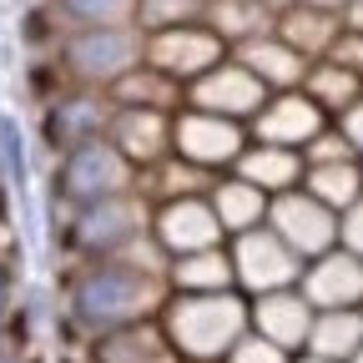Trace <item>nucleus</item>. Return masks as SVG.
Listing matches in <instances>:
<instances>
[{
    "instance_id": "nucleus-1",
    "label": "nucleus",
    "mask_w": 363,
    "mask_h": 363,
    "mask_svg": "<svg viewBox=\"0 0 363 363\" xmlns=\"http://www.w3.org/2000/svg\"><path fill=\"white\" fill-rule=\"evenodd\" d=\"M172 288H167V272L162 267H147L126 252L116 257H96L76 272L71 283V323L96 338L106 328H121V323H142V318H157L167 308Z\"/></svg>"
},
{
    "instance_id": "nucleus-2",
    "label": "nucleus",
    "mask_w": 363,
    "mask_h": 363,
    "mask_svg": "<svg viewBox=\"0 0 363 363\" xmlns=\"http://www.w3.org/2000/svg\"><path fill=\"white\" fill-rule=\"evenodd\" d=\"M157 318H162L167 338L177 343L182 363H212V358H227V348L247 333V298L238 288H227V293H172Z\"/></svg>"
},
{
    "instance_id": "nucleus-3",
    "label": "nucleus",
    "mask_w": 363,
    "mask_h": 363,
    "mask_svg": "<svg viewBox=\"0 0 363 363\" xmlns=\"http://www.w3.org/2000/svg\"><path fill=\"white\" fill-rule=\"evenodd\" d=\"M142 51H147V30L136 26H76L61 45V66L76 86L106 91L131 66H142Z\"/></svg>"
},
{
    "instance_id": "nucleus-4",
    "label": "nucleus",
    "mask_w": 363,
    "mask_h": 363,
    "mask_svg": "<svg viewBox=\"0 0 363 363\" xmlns=\"http://www.w3.org/2000/svg\"><path fill=\"white\" fill-rule=\"evenodd\" d=\"M152 227V202L142 192H121L106 202H86L71 207V227H66V242L76 257L96 262V257H116L126 252L136 238Z\"/></svg>"
},
{
    "instance_id": "nucleus-5",
    "label": "nucleus",
    "mask_w": 363,
    "mask_h": 363,
    "mask_svg": "<svg viewBox=\"0 0 363 363\" xmlns=\"http://www.w3.org/2000/svg\"><path fill=\"white\" fill-rule=\"evenodd\" d=\"M136 172L116 147L111 136H96V142H81L71 152H61V172H56V192L66 207H86V202H106L121 192H136Z\"/></svg>"
},
{
    "instance_id": "nucleus-6",
    "label": "nucleus",
    "mask_w": 363,
    "mask_h": 363,
    "mask_svg": "<svg viewBox=\"0 0 363 363\" xmlns=\"http://www.w3.org/2000/svg\"><path fill=\"white\" fill-rule=\"evenodd\" d=\"M247 142H252L247 126L233 121V116H212V111H197V106H182L172 116V157L192 162L207 177L233 172V162L247 152Z\"/></svg>"
},
{
    "instance_id": "nucleus-7",
    "label": "nucleus",
    "mask_w": 363,
    "mask_h": 363,
    "mask_svg": "<svg viewBox=\"0 0 363 363\" xmlns=\"http://www.w3.org/2000/svg\"><path fill=\"white\" fill-rule=\"evenodd\" d=\"M227 257H233V278L242 298L257 293H278V288H298L303 278V257L272 233V227H247V233L227 238Z\"/></svg>"
},
{
    "instance_id": "nucleus-8",
    "label": "nucleus",
    "mask_w": 363,
    "mask_h": 363,
    "mask_svg": "<svg viewBox=\"0 0 363 363\" xmlns=\"http://www.w3.org/2000/svg\"><path fill=\"white\" fill-rule=\"evenodd\" d=\"M227 40L217 30H207V21H192V26H167V30H147V51L142 61L167 71L172 81L192 86L197 76H207L217 61H227Z\"/></svg>"
},
{
    "instance_id": "nucleus-9",
    "label": "nucleus",
    "mask_w": 363,
    "mask_h": 363,
    "mask_svg": "<svg viewBox=\"0 0 363 363\" xmlns=\"http://www.w3.org/2000/svg\"><path fill=\"white\" fill-rule=\"evenodd\" d=\"M147 233L157 238V247L167 257H187V252H207V247L227 242V233H222V222H217L207 192L152 202V227H147Z\"/></svg>"
},
{
    "instance_id": "nucleus-10",
    "label": "nucleus",
    "mask_w": 363,
    "mask_h": 363,
    "mask_svg": "<svg viewBox=\"0 0 363 363\" xmlns=\"http://www.w3.org/2000/svg\"><path fill=\"white\" fill-rule=\"evenodd\" d=\"M267 227L278 233L303 262L308 257H323L328 247H338V212L323 207L313 192L293 187V192H278L267 202Z\"/></svg>"
},
{
    "instance_id": "nucleus-11",
    "label": "nucleus",
    "mask_w": 363,
    "mask_h": 363,
    "mask_svg": "<svg viewBox=\"0 0 363 363\" xmlns=\"http://www.w3.org/2000/svg\"><path fill=\"white\" fill-rule=\"evenodd\" d=\"M267 96H272V91H267V86H262L238 56L217 61L207 76H197V81L187 86V106L212 111V116H233V121H242V126L262 111Z\"/></svg>"
},
{
    "instance_id": "nucleus-12",
    "label": "nucleus",
    "mask_w": 363,
    "mask_h": 363,
    "mask_svg": "<svg viewBox=\"0 0 363 363\" xmlns=\"http://www.w3.org/2000/svg\"><path fill=\"white\" fill-rule=\"evenodd\" d=\"M328 121H333V116L318 106L308 91H272V96L262 101V111L247 121V136H252V142H272V147L303 152Z\"/></svg>"
},
{
    "instance_id": "nucleus-13",
    "label": "nucleus",
    "mask_w": 363,
    "mask_h": 363,
    "mask_svg": "<svg viewBox=\"0 0 363 363\" xmlns=\"http://www.w3.org/2000/svg\"><path fill=\"white\" fill-rule=\"evenodd\" d=\"M298 293L313 303V313L358 308L363 303V257L348 252V247H328L323 257H308L303 278H298Z\"/></svg>"
},
{
    "instance_id": "nucleus-14",
    "label": "nucleus",
    "mask_w": 363,
    "mask_h": 363,
    "mask_svg": "<svg viewBox=\"0 0 363 363\" xmlns=\"http://www.w3.org/2000/svg\"><path fill=\"white\" fill-rule=\"evenodd\" d=\"M111 111L116 106H111L106 91L76 86V91H66V96H56L51 111H45V142H51L56 152L96 142V136H106V126H111Z\"/></svg>"
},
{
    "instance_id": "nucleus-15",
    "label": "nucleus",
    "mask_w": 363,
    "mask_h": 363,
    "mask_svg": "<svg viewBox=\"0 0 363 363\" xmlns=\"http://www.w3.org/2000/svg\"><path fill=\"white\" fill-rule=\"evenodd\" d=\"M172 116H177V111L116 106L106 136H111V147H116L136 172H147V167H157L162 157H172Z\"/></svg>"
},
{
    "instance_id": "nucleus-16",
    "label": "nucleus",
    "mask_w": 363,
    "mask_h": 363,
    "mask_svg": "<svg viewBox=\"0 0 363 363\" xmlns=\"http://www.w3.org/2000/svg\"><path fill=\"white\" fill-rule=\"evenodd\" d=\"M247 328L262 333L267 343L288 348V353H303L308 328H313V303H308L298 288L257 293V298H247Z\"/></svg>"
},
{
    "instance_id": "nucleus-17",
    "label": "nucleus",
    "mask_w": 363,
    "mask_h": 363,
    "mask_svg": "<svg viewBox=\"0 0 363 363\" xmlns=\"http://www.w3.org/2000/svg\"><path fill=\"white\" fill-rule=\"evenodd\" d=\"M91 363H182V353L167 338L162 318H142L91 338Z\"/></svg>"
},
{
    "instance_id": "nucleus-18",
    "label": "nucleus",
    "mask_w": 363,
    "mask_h": 363,
    "mask_svg": "<svg viewBox=\"0 0 363 363\" xmlns=\"http://www.w3.org/2000/svg\"><path fill=\"white\" fill-rule=\"evenodd\" d=\"M272 35L288 40L303 61H323V56L333 51V40L343 35V16H333V11H323V6H308V0H298V6H288L278 21H272Z\"/></svg>"
},
{
    "instance_id": "nucleus-19",
    "label": "nucleus",
    "mask_w": 363,
    "mask_h": 363,
    "mask_svg": "<svg viewBox=\"0 0 363 363\" xmlns=\"http://www.w3.org/2000/svg\"><path fill=\"white\" fill-rule=\"evenodd\" d=\"M233 172H238L242 182H252L257 192L278 197V192H293V187H303V172H308V162H303V152H293V147L247 142V152L233 162Z\"/></svg>"
},
{
    "instance_id": "nucleus-20",
    "label": "nucleus",
    "mask_w": 363,
    "mask_h": 363,
    "mask_svg": "<svg viewBox=\"0 0 363 363\" xmlns=\"http://www.w3.org/2000/svg\"><path fill=\"white\" fill-rule=\"evenodd\" d=\"M233 56L267 86V91H298L303 86V76H308V66L313 61H303L288 40H278V35H257V40H242V45H233Z\"/></svg>"
},
{
    "instance_id": "nucleus-21",
    "label": "nucleus",
    "mask_w": 363,
    "mask_h": 363,
    "mask_svg": "<svg viewBox=\"0 0 363 363\" xmlns=\"http://www.w3.org/2000/svg\"><path fill=\"white\" fill-rule=\"evenodd\" d=\"M207 202H212V212H217V222H222V233L238 238V233H247V227H262V222H267V202H272V197L257 192L252 182H242L238 172H222V177H212Z\"/></svg>"
},
{
    "instance_id": "nucleus-22",
    "label": "nucleus",
    "mask_w": 363,
    "mask_h": 363,
    "mask_svg": "<svg viewBox=\"0 0 363 363\" xmlns=\"http://www.w3.org/2000/svg\"><path fill=\"white\" fill-rule=\"evenodd\" d=\"M106 96H111V106H142V111H182L187 106V86L182 81H172L167 71H157V66H131L121 81H111L106 86Z\"/></svg>"
},
{
    "instance_id": "nucleus-23",
    "label": "nucleus",
    "mask_w": 363,
    "mask_h": 363,
    "mask_svg": "<svg viewBox=\"0 0 363 363\" xmlns=\"http://www.w3.org/2000/svg\"><path fill=\"white\" fill-rule=\"evenodd\" d=\"M167 288L172 293H227V288H238L227 242L207 247V252H187V257H167Z\"/></svg>"
},
{
    "instance_id": "nucleus-24",
    "label": "nucleus",
    "mask_w": 363,
    "mask_h": 363,
    "mask_svg": "<svg viewBox=\"0 0 363 363\" xmlns=\"http://www.w3.org/2000/svg\"><path fill=\"white\" fill-rule=\"evenodd\" d=\"M363 343V318L358 308H328V313H313V328H308V343L303 353H318L328 363H348Z\"/></svg>"
},
{
    "instance_id": "nucleus-25",
    "label": "nucleus",
    "mask_w": 363,
    "mask_h": 363,
    "mask_svg": "<svg viewBox=\"0 0 363 363\" xmlns=\"http://www.w3.org/2000/svg\"><path fill=\"white\" fill-rule=\"evenodd\" d=\"M202 21H207V30H217L227 40V51H233V45H242V40L267 35L278 16H272L267 6H257V0H207Z\"/></svg>"
},
{
    "instance_id": "nucleus-26",
    "label": "nucleus",
    "mask_w": 363,
    "mask_h": 363,
    "mask_svg": "<svg viewBox=\"0 0 363 363\" xmlns=\"http://www.w3.org/2000/svg\"><path fill=\"white\" fill-rule=\"evenodd\" d=\"M298 91H308V96L338 121V116L363 96V76H353L348 66H338L333 56H323V61H313V66H308V76H303Z\"/></svg>"
},
{
    "instance_id": "nucleus-27",
    "label": "nucleus",
    "mask_w": 363,
    "mask_h": 363,
    "mask_svg": "<svg viewBox=\"0 0 363 363\" xmlns=\"http://www.w3.org/2000/svg\"><path fill=\"white\" fill-rule=\"evenodd\" d=\"M303 192H313L323 207L343 212L348 202L363 197V162L348 157V162H318V167H308L303 172Z\"/></svg>"
},
{
    "instance_id": "nucleus-28",
    "label": "nucleus",
    "mask_w": 363,
    "mask_h": 363,
    "mask_svg": "<svg viewBox=\"0 0 363 363\" xmlns=\"http://www.w3.org/2000/svg\"><path fill=\"white\" fill-rule=\"evenodd\" d=\"M71 26H136V0H56Z\"/></svg>"
},
{
    "instance_id": "nucleus-29",
    "label": "nucleus",
    "mask_w": 363,
    "mask_h": 363,
    "mask_svg": "<svg viewBox=\"0 0 363 363\" xmlns=\"http://www.w3.org/2000/svg\"><path fill=\"white\" fill-rule=\"evenodd\" d=\"M202 16H207V0H136V30L192 26Z\"/></svg>"
},
{
    "instance_id": "nucleus-30",
    "label": "nucleus",
    "mask_w": 363,
    "mask_h": 363,
    "mask_svg": "<svg viewBox=\"0 0 363 363\" xmlns=\"http://www.w3.org/2000/svg\"><path fill=\"white\" fill-rule=\"evenodd\" d=\"M222 363H293V353H288V348H278V343H267L262 333H252V328H247L233 348H227V358H222Z\"/></svg>"
},
{
    "instance_id": "nucleus-31",
    "label": "nucleus",
    "mask_w": 363,
    "mask_h": 363,
    "mask_svg": "<svg viewBox=\"0 0 363 363\" xmlns=\"http://www.w3.org/2000/svg\"><path fill=\"white\" fill-rule=\"evenodd\" d=\"M348 157H358V152L348 147V136H343L333 121H328V126H323V131H318L313 142L303 147V162H308V167H318V162H348ZM358 162H363V157H358Z\"/></svg>"
},
{
    "instance_id": "nucleus-32",
    "label": "nucleus",
    "mask_w": 363,
    "mask_h": 363,
    "mask_svg": "<svg viewBox=\"0 0 363 363\" xmlns=\"http://www.w3.org/2000/svg\"><path fill=\"white\" fill-rule=\"evenodd\" d=\"M0 162L16 182H26V142H21V126L11 116H0Z\"/></svg>"
},
{
    "instance_id": "nucleus-33",
    "label": "nucleus",
    "mask_w": 363,
    "mask_h": 363,
    "mask_svg": "<svg viewBox=\"0 0 363 363\" xmlns=\"http://www.w3.org/2000/svg\"><path fill=\"white\" fill-rule=\"evenodd\" d=\"M338 247H348V252L363 257V197L338 212Z\"/></svg>"
},
{
    "instance_id": "nucleus-34",
    "label": "nucleus",
    "mask_w": 363,
    "mask_h": 363,
    "mask_svg": "<svg viewBox=\"0 0 363 363\" xmlns=\"http://www.w3.org/2000/svg\"><path fill=\"white\" fill-rule=\"evenodd\" d=\"M328 56H333L338 66H348L353 76H363V30H348V26H343V35L333 40Z\"/></svg>"
},
{
    "instance_id": "nucleus-35",
    "label": "nucleus",
    "mask_w": 363,
    "mask_h": 363,
    "mask_svg": "<svg viewBox=\"0 0 363 363\" xmlns=\"http://www.w3.org/2000/svg\"><path fill=\"white\" fill-rule=\"evenodd\" d=\"M333 126H338V131L348 136V147H353V152L363 157V96H358V101H353V106H348V111H343V116L333 121Z\"/></svg>"
},
{
    "instance_id": "nucleus-36",
    "label": "nucleus",
    "mask_w": 363,
    "mask_h": 363,
    "mask_svg": "<svg viewBox=\"0 0 363 363\" xmlns=\"http://www.w3.org/2000/svg\"><path fill=\"white\" fill-rule=\"evenodd\" d=\"M343 26H348V30H363V0H353V6L343 11Z\"/></svg>"
},
{
    "instance_id": "nucleus-37",
    "label": "nucleus",
    "mask_w": 363,
    "mask_h": 363,
    "mask_svg": "<svg viewBox=\"0 0 363 363\" xmlns=\"http://www.w3.org/2000/svg\"><path fill=\"white\" fill-rule=\"evenodd\" d=\"M308 6H323V11H333V16H343V11L353 6V0H308Z\"/></svg>"
},
{
    "instance_id": "nucleus-38",
    "label": "nucleus",
    "mask_w": 363,
    "mask_h": 363,
    "mask_svg": "<svg viewBox=\"0 0 363 363\" xmlns=\"http://www.w3.org/2000/svg\"><path fill=\"white\" fill-rule=\"evenodd\" d=\"M257 6H267V11H272V16H283V11H288V6H298V0H257Z\"/></svg>"
},
{
    "instance_id": "nucleus-39",
    "label": "nucleus",
    "mask_w": 363,
    "mask_h": 363,
    "mask_svg": "<svg viewBox=\"0 0 363 363\" xmlns=\"http://www.w3.org/2000/svg\"><path fill=\"white\" fill-rule=\"evenodd\" d=\"M293 363H328V358H318V353H293Z\"/></svg>"
},
{
    "instance_id": "nucleus-40",
    "label": "nucleus",
    "mask_w": 363,
    "mask_h": 363,
    "mask_svg": "<svg viewBox=\"0 0 363 363\" xmlns=\"http://www.w3.org/2000/svg\"><path fill=\"white\" fill-rule=\"evenodd\" d=\"M0 313H6V278H0Z\"/></svg>"
},
{
    "instance_id": "nucleus-41",
    "label": "nucleus",
    "mask_w": 363,
    "mask_h": 363,
    "mask_svg": "<svg viewBox=\"0 0 363 363\" xmlns=\"http://www.w3.org/2000/svg\"><path fill=\"white\" fill-rule=\"evenodd\" d=\"M348 363H363V343H358V353H353V358H348Z\"/></svg>"
},
{
    "instance_id": "nucleus-42",
    "label": "nucleus",
    "mask_w": 363,
    "mask_h": 363,
    "mask_svg": "<svg viewBox=\"0 0 363 363\" xmlns=\"http://www.w3.org/2000/svg\"><path fill=\"white\" fill-rule=\"evenodd\" d=\"M358 318H363V303H358Z\"/></svg>"
},
{
    "instance_id": "nucleus-43",
    "label": "nucleus",
    "mask_w": 363,
    "mask_h": 363,
    "mask_svg": "<svg viewBox=\"0 0 363 363\" xmlns=\"http://www.w3.org/2000/svg\"><path fill=\"white\" fill-rule=\"evenodd\" d=\"M0 363H11V358H0Z\"/></svg>"
},
{
    "instance_id": "nucleus-44",
    "label": "nucleus",
    "mask_w": 363,
    "mask_h": 363,
    "mask_svg": "<svg viewBox=\"0 0 363 363\" xmlns=\"http://www.w3.org/2000/svg\"><path fill=\"white\" fill-rule=\"evenodd\" d=\"M212 363H222V358H212Z\"/></svg>"
}]
</instances>
